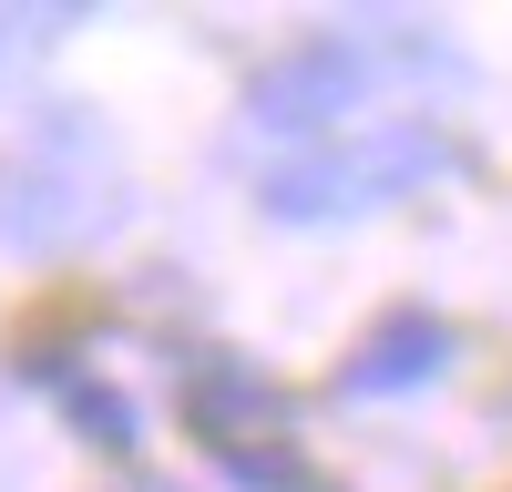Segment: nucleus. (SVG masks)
<instances>
[{
    "label": "nucleus",
    "mask_w": 512,
    "mask_h": 492,
    "mask_svg": "<svg viewBox=\"0 0 512 492\" xmlns=\"http://www.w3.org/2000/svg\"><path fill=\"white\" fill-rule=\"evenodd\" d=\"M359 82H369V52L349 31H328V41H308V52H287V62L256 72L246 123H267V134H328V123H349Z\"/></svg>",
    "instance_id": "nucleus-4"
},
{
    "label": "nucleus",
    "mask_w": 512,
    "mask_h": 492,
    "mask_svg": "<svg viewBox=\"0 0 512 492\" xmlns=\"http://www.w3.org/2000/svg\"><path fill=\"white\" fill-rule=\"evenodd\" d=\"M123 216V185H113V154L103 134L82 123L72 103L41 113L31 134L0 154V246H31V257H52V246H82Z\"/></svg>",
    "instance_id": "nucleus-1"
},
{
    "label": "nucleus",
    "mask_w": 512,
    "mask_h": 492,
    "mask_svg": "<svg viewBox=\"0 0 512 492\" xmlns=\"http://www.w3.org/2000/svg\"><path fill=\"white\" fill-rule=\"evenodd\" d=\"M431 175H461V144L420 134V123H379V134H349V144H318V154L277 164L256 185V205L287 216V226H328V216H369V205H390Z\"/></svg>",
    "instance_id": "nucleus-2"
},
{
    "label": "nucleus",
    "mask_w": 512,
    "mask_h": 492,
    "mask_svg": "<svg viewBox=\"0 0 512 492\" xmlns=\"http://www.w3.org/2000/svg\"><path fill=\"white\" fill-rule=\"evenodd\" d=\"M185 431L216 451V462L246 482V492H328L308 462H297V410L267 369H246L236 349H205L185 369Z\"/></svg>",
    "instance_id": "nucleus-3"
},
{
    "label": "nucleus",
    "mask_w": 512,
    "mask_h": 492,
    "mask_svg": "<svg viewBox=\"0 0 512 492\" xmlns=\"http://www.w3.org/2000/svg\"><path fill=\"white\" fill-rule=\"evenodd\" d=\"M62 410H72V421L93 431L103 451H134V400H123V390H93V380H72V390H62Z\"/></svg>",
    "instance_id": "nucleus-6"
},
{
    "label": "nucleus",
    "mask_w": 512,
    "mask_h": 492,
    "mask_svg": "<svg viewBox=\"0 0 512 492\" xmlns=\"http://www.w3.org/2000/svg\"><path fill=\"white\" fill-rule=\"evenodd\" d=\"M441 369H451V328H441L431 308H390V318L349 349L338 390H349V400H390V390H431Z\"/></svg>",
    "instance_id": "nucleus-5"
}]
</instances>
